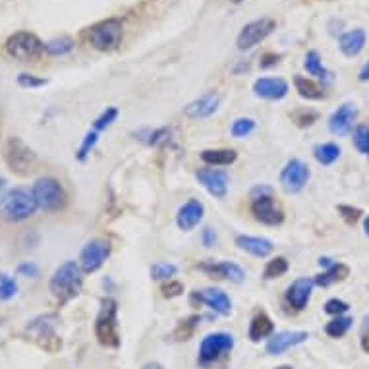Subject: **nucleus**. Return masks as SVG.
I'll return each mask as SVG.
<instances>
[{"instance_id":"13d9d810","label":"nucleus","mask_w":369,"mask_h":369,"mask_svg":"<svg viewBox=\"0 0 369 369\" xmlns=\"http://www.w3.org/2000/svg\"><path fill=\"white\" fill-rule=\"evenodd\" d=\"M236 2H240V0H236Z\"/></svg>"},{"instance_id":"4c0bfd02","label":"nucleus","mask_w":369,"mask_h":369,"mask_svg":"<svg viewBox=\"0 0 369 369\" xmlns=\"http://www.w3.org/2000/svg\"><path fill=\"white\" fill-rule=\"evenodd\" d=\"M116 116H118V111H116L114 106H108V108H106V111H104V113L93 122L95 132H101L104 128H108V126L116 120Z\"/></svg>"},{"instance_id":"3c124183","label":"nucleus","mask_w":369,"mask_h":369,"mask_svg":"<svg viewBox=\"0 0 369 369\" xmlns=\"http://www.w3.org/2000/svg\"><path fill=\"white\" fill-rule=\"evenodd\" d=\"M6 188H8V184H6V178L4 176H0V203L4 201V198H6Z\"/></svg>"},{"instance_id":"aec40b11","label":"nucleus","mask_w":369,"mask_h":369,"mask_svg":"<svg viewBox=\"0 0 369 369\" xmlns=\"http://www.w3.org/2000/svg\"><path fill=\"white\" fill-rule=\"evenodd\" d=\"M203 213H205V209H203V203L198 201V199H189L188 203H184L178 211V215H176V225L180 230L184 232H189L191 228H196L201 223V218H203Z\"/></svg>"},{"instance_id":"5fc2aeb1","label":"nucleus","mask_w":369,"mask_h":369,"mask_svg":"<svg viewBox=\"0 0 369 369\" xmlns=\"http://www.w3.org/2000/svg\"><path fill=\"white\" fill-rule=\"evenodd\" d=\"M143 369H162L161 363H155V361H149V363H145Z\"/></svg>"},{"instance_id":"6e6d98bb","label":"nucleus","mask_w":369,"mask_h":369,"mask_svg":"<svg viewBox=\"0 0 369 369\" xmlns=\"http://www.w3.org/2000/svg\"><path fill=\"white\" fill-rule=\"evenodd\" d=\"M363 228H366V234L369 236V215L366 217V220H363Z\"/></svg>"},{"instance_id":"393cba45","label":"nucleus","mask_w":369,"mask_h":369,"mask_svg":"<svg viewBox=\"0 0 369 369\" xmlns=\"http://www.w3.org/2000/svg\"><path fill=\"white\" fill-rule=\"evenodd\" d=\"M348 275H350V269H348V265H344V263H332L331 267H327V271H323L321 275L315 276V278H313V283L317 284V286L327 288V286L339 283V281L348 278Z\"/></svg>"},{"instance_id":"7ed1b4c3","label":"nucleus","mask_w":369,"mask_h":369,"mask_svg":"<svg viewBox=\"0 0 369 369\" xmlns=\"http://www.w3.org/2000/svg\"><path fill=\"white\" fill-rule=\"evenodd\" d=\"M116 313H118V303L113 298L103 300V308L95 323V337L101 346L106 348H118L120 346V337H118V323H116Z\"/></svg>"},{"instance_id":"58836bf2","label":"nucleus","mask_w":369,"mask_h":369,"mask_svg":"<svg viewBox=\"0 0 369 369\" xmlns=\"http://www.w3.org/2000/svg\"><path fill=\"white\" fill-rule=\"evenodd\" d=\"M97 142H99V133L95 132V130L87 133L86 138H84L82 147H79V151H77V159H79V161H86L87 155L93 151V147L97 145Z\"/></svg>"},{"instance_id":"0eeeda50","label":"nucleus","mask_w":369,"mask_h":369,"mask_svg":"<svg viewBox=\"0 0 369 369\" xmlns=\"http://www.w3.org/2000/svg\"><path fill=\"white\" fill-rule=\"evenodd\" d=\"M57 317L55 315H45V317H39L35 321L29 323L28 332L29 339L33 342H37L43 350L55 354L62 348V341L58 339V334L55 332V325H57Z\"/></svg>"},{"instance_id":"72a5a7b5","label":"nucleus","mask_w":369,"mask_h":369,"mask_svg":"<svg viewBox=\"0 0 369 369\" xmlns=\"http://www.w3.org/2000/svg\"><path fill=\"white\" fill-rule=\"evenodd\" d=\"M198 321H199L198 315H191V317H188V319L180 321V325H178V327H176V331H174V337H176L178 341H188L189 337L193 334V329H196Z\"/></svg>"},{"instance_id":"37998d69","label":"nucleus","mask_w":369,"mask_h":369,"mask_svg":"<svg viewBox=\"0 0 369 369\" xmlns=\"http://www.w3.org/2000/svg\"><path fill=\"white\" fill-rule=\"evenodd\" d=\"M339 213L342 215V218L348 223V225H354L361 218V209L350 207V205H339Z\"/></svg>"},{"instance_id":"20e7f679","label":"nucleus","mask_w":369,"mask_h":369,"mask_svg":"<svg viewBox=\"0 0 369 369\" xmlns=\"http://www.w3.org/2000/svg\"><path fill=\"white\" fill-rule=\"evenodd\" d=\"M124 35L122 21L116 18H108L95 23L93 28L87 31V43L101 53H108L120 45Z\"/></svg>"},{"instance_id":"9b49d317","label":"nucleus","mask_w":369,"mask_h":369,"mask_svg":"<svg viewBox=\"0 0 369 369\" xmlns=\"http://www.w3.org/2000/svg\"><path fill=\"white\" fill-rule=\"evenodd\" d=\"M108 256H111V244L106 240L95 238L91 242H87L86 247L82 249V257H79L84 273H95L97 269H101Z\"/></svg>"},{"instance_id":"4be33fe9","label":"nucleus","mask_w":369,"mask_h":369,"mask_svg":"<svg viewBox=\"0 0 369 369\" xmlns=\"http://www.w3.org/2000/svg\"><path fill=\"white\" fill-rule=\"evenodd\" d=\"M366 43H368V33L361 28L346 31V33L339 39V47H341L342 55L348 58L358 57L361 50L366 48Z\"/></svg>"},{"instance_id":"2f4dec72","label":"nucleus","mask_w":369,"mask_h":369,"mask_svg":"<svg viewBox=\"0 0 369 369\" xmlns=\"http://www.w3.org/2000/svg\"><path fill=\"white\" fill-rule=\"evenodd\" d=\"M352 323L354 319L352 317H344V315H339V317H334L332 321L327 323V327H325V332L331 337V339H341L344 337L348 329L352 327Z\"/></svg>"},{"instance_id":"6ab92c4d","label":"nucleus","mask_w":369,"mask_h":369,"mask_svg":"<svg viewBox=\"0 0 369 369\" xmlns=\"http://www.w3.org/2000/svg\"><path fill=\"white\" fill-rule=\"evenodd\" d=\"M193 300H199V303L209 305L218 315H230V312H232L230 298L223 290H218V288H205L201 292H196L193 294Z\"/></svg>"},{"instance_id":"9d476101","label":"nucleus","mask_w":369,"mask_h":369,"mask_svg":"<svg viewBox=\"0 0 369 369\" xmlns=\"http://www.w3.org/2000/svg\"><path fill=\"white\" fill-rule=\"evenodd\" d=\"M234 348V337L227 332H213L207 334L201 346H199V361L201 363H213L218 358H223L225 354Z\"/></svg>"},{"instance_id":"7c9ffc66","label":"nucleus","mask_w":369,"mask_h":369,"mask_svg":"<svg viewBox=\"0 0 369 369\" xmlns=\"http://www.w3.org/2000/svg\"><path fill=\"white\" fill-rule=\"evenodd\" d=\"M74 50V41L70 37H57L45 43V53L50 57H64Z\"/></svg>"},{"instance_id":"f03ea898","label":"nucleus","mask_w":369,"mask_h":369,"mask_svg":"<svg viewBox=\"0 0 369 369\" xmlns=\"http://www.w3.org/2000/svg\"><path fill=\"white\" fill-rule=\"evenodd\" d=\"M39 205L33 196V189L29 191L26 188H16L8 191L2 201V217L10 223H19V220L33 217Z\"/></svg>"},{"instance_id":"f8f14e48","label":"nucleus","mask_w":369,"mask_h":369,"mask_svg":"<svg viewBox=\"0 0 369 369\" xmlns=\"http://www.w3.org/2000/svg\"><path fill=\"white\" fill-rule=\"evenodd\" d=\"M308 180H310V169L300 159L288 161V164L283 169V174H281V184L288 193L302 191Z\"/></svg>"},{"instance_id":"4468645a","label":"nucleus","mask_w":369,"mask_h":369,"mask_svg":"<svg viewBox=\"0 0 369 369\" xmlns=\"http://www.w3.org/2000/svg\"><path fill=\"white\" fill-rule=\"evenodd\" d=\"M199 184L207 189L213 198L223 199L228 191V174L220 169H201L196 172Z\"/></svg>"},{"instance_id":"b1692460","label":"nucleus","mask_w":369,"mask_h":369,"mask_svg":"<svg viewBox=\"0 0 369 369\" xmlns=\"http://www.w3.org/2000/svg\"><path fill=\"white\" fill-rule=\"evenodd\" d=\"M236 246L254 257H267L273 254V244L267 238L259 236H238Z\"/></svg>"},{"instance_id":"c85d7f7f","label":"nucleus","mask_w":369,"mask_h":369,"mask_svg":"<svg viewBox=\"0 0 369 369\" xmlns=\"http://www.w3.org/2000/svg\"><path fill=\"white\" fill-rule=\"evenodd\" d=\"M303 68L308 70V74H310V76L319 77V79H331L332 77L331 72L323 66L321 57H319V53H317V50H310V53L305 55Z\"/></svg>"},{"instance_id":"423d86ee","label":"nucleus","mask_w":369,"mask_h":369,"mask_svg":"<svg viewBox=\"0 0 369 369\" xmlns=\"http://www.w3.org/2000/svg\"><path fill=\"white\" fill-rule=\"evenodd\" d=\"M37 205L45 211H60L66 205V191L55 178H39L33 186Z\"/></svg>"},{"instance_id":"412c9836","label":"nucleus","mask_w":369,"mask_h":369,"mask_svg":"<svg viewBox=\"0 0 369 369\" xmlns=\"http://www.w3.org/2000/svg\"><path fill=\"white\" fill-rule=\"evenodd\" d=\"M220 103V97L217 93H205L203 97L196 99L193 103H189L186 106V116L191 120H198V118H207L211 114L215 113Z\"/></svg>"},{"instance_id":"473e14b6","label":"nucleus","mask_w":369,"mask_h":369,"mask_svg":"<svg viewBox=\"0 0 369 369\" xmlns=\"http://www.w3.org/2000/svg\"><path fill=\"white\" fill-rule=\"evenodd\" d=\"M286 271H288V261H286L284 257H275L273 261H269V263H267L263 276H265L267 281H273V278L283 276Z\"/></svg>"},{"instance_id":"2eb2a0df","label":"nucleus","mask_w":369,"mask_h":369,"mask_svg":"<svg viewBox=\"0 0 369 369\" xmlns=\"http://www.w3.org/2000/svg\"><path fill=\"white\" fill-rule=\"evenodd\" d=\"M310 339V334L305 331H284L276 332L275 337L271 341L267 342V354L269 356H278V354H284L286 350H290L294 346L302 344Z\"/></svg>"},{"instance_id":"6e6552de","label":"nucleus","mask_w":369,"mask_h":369,"mask_svg":"<svg viewBox=\"0 0 369 369\" xmlns=\"http://www.w3.org/2000/svg\"><path fill=\"white\" fill-rule=\"evenodd\" d=\"M6 162H8L10 171H14L16 174L26 176L29 172H33L35 169V155L29 149L23 142H19L18 138H10L6 143V151H4Z\"/></svg>"},{"instance_id":"c756f323","label":"nucleus","mask_w":369,"mask_h":369,"mask_svg":"<svg viewBox=\"0 0 369 369\" xmlns=\"http://www.w3.org/2000/svg\"><path fill=\"white\" fill-rule=\"evenodd\" d=\"M313 157L315 161L323 164V167H329L332 162L341 157V147L337 143H321V145H315L313 149Z\"/></svg>"},{"instance_id":"ddd939ff","label":"nucleus","mask_w":369,"mask_h":369,"mask_svg":"<svg viewBox=\"0 0 369 369\" xmlns=\"http://www.w3.org/2000/svg\"><path fill=\"white\" fill-rule=\"evenodd\" d=\"M252 213L259 223H263L267 227H276L284 220L283 209L276 205L273 196H261V198L254 199Z\"/></svg>"},{"instance_id":"864d4df0","label":"nucleus","mask_w":369,"mask_h":369,"mask_svg":"<svg viewBox=\"0 0 369 369\" xmlns=\"http://www.w3.org/2000/svg\"><path fill=\"white\" fill-rule=\"evenodd\" d=\"M19 273H28V275L35 276L37 275V269H35L33 265H21L19 267Z\"/></svg>"},{"instance_id":"5701e85b","label":"nucleus","mask_w":369,"mask_h":369,"mask_svg":"<svg viewBox=\"0 0 369 369\" xmlns=\"http://www.w3.org/2000/svg\"><path fill=\"white\" fill-rule=\"evenodd\" d=\"M201 271H205L209 275L218 276V278H228L232 283H242L246 278V273L244 269L232 261H220V263H203L201 265Z\"/></svg>"},{"instance_id":"ea45409f","label":"nucleus","mask_w":369,"mask_h":369,"mask_svg":"<svg viewBox=\"0 0 369 369\" xmlns=\"http://www.w3.org/2000/svg\"><path fill=\"white\" fill-rule=\"evenodd\" d=\"M319 118V114L315 113V111H308V108H302V111H296V113L292 114V120L300 128H305V126H312L315 120Z\"/></svg>"},{"instance_id":"cd10ccee","label":"nucleus","mask_w":369,"mask_h":369,"mask_svg":"<svg viewBox=\"0 0 369 369\" xmlns=\"http://www.w3.org/2000/svg\"><path fill=\"white\" fill-rule=\"evenodd\" d=\"M273 329H275V325L269 319V315L259 313V315L254 317V321L249 323V341H261V339L269 337L273 332Z\"/></svg>"},{"instance_id":"79ce46f5","label":"nucleus","mask_w":369,"mask_h":369,"mask_svg":"<svg viewBox=\"0 0 369 369\" xmlns=\"http://www.w3.org/2000/svg\"><path fill=\"white\" fill-rule=\"evenodd\" d=\"M350 310V305L346 302H342V300H339V298H332V300H329V302L325 303V312L329 313V315H342V313H346Z\"/></svg>"},{"instance_id":"c03bdc74","label":"nucleus","mask_w":369,"mask_h":369,"mask_svg":"<svg viewBox=\"0 0 369 369\" xmlns=\"http://www.w3.org/2000/svg\"><path fill=\"white\" fill-rule=\"evenodd\" d=\"M18 84L21 87H29V89H33V87L47 86V79H41V77H35V76H33V74H19V76H18Z\"/></svg>"},{"instance_id":"a878e982","label":"nucleus","mask_w":369,"mask_h":369,"mask_svg":"<svg viewBox=\"0 0 369 369\" xmlns=\"http://www.w3.org/2000/svg\"><path fill=\"white\" fill-rule=\"evenodd\" d=\"M294 86H296V91L300 93V97L308 99V101H319L325 97V89L310 77L296 76L294 77Z\"/></svg>"},{"instance_id":"09e8293b","label":"nucleus","mask_w":369,"mask_h":369,"mask_svg":"<svg viewBox=\"0 0 369 369\" xmlns=\"http://www.w3.org/2000/svg\"><path fill=\"white\" fill-rule=\"evenodd\" d=\"M361 348L369 354V315H366L361 323Z\"/></svg>"},{"instance_id":"bb28decb","label":"nucleus","mask_w":369,"mask_h":369,"mask_svg":"<svg viewBox=\"0 0 369 369\" xmlns=\"http://www.w3.org/2000/svg\"><path fill=\"white\" fill-rule=\"evenodd\" d=\"M201 159L213 167H228L238 159V153L234 149H207L201 153Z\"/></svg>"},{"instance_id":"f257e3e1","label":"nucleus","mask_w":369,"mask_h":369,"mask_svg":"<svg viewBox=\"0 0 369 369\" xmlns=\"http://www.w3.org/2000/svg\"><path fill=\"white\" fill-rule=\"evenodd\" d=\"M82 269L76 265V261H66L58 267L55 275L48 283V288L53 296L60 300V302H68L72 298H76L79 290H82Z\"/></svg>"},{"instance_id":"a18cd8bd","label":"nucleus","mask_w":369,"mask_h":369,"mask_svg":"<svg viewBox=\"0 0 369 369\" xmlns=\"http://www.w3.org/2000/svg\"><path fill=\"white\" fill-rule=\"evenodd\" d=\"M161 292L164 298H178L184 294V284L178 283V281H171V283H167L161 288Z\"/></svg>"},{"instance_id":"de8ad7c7","label":"nucleus","mask_w":369,"mask_h":369,"mask_svg":"<svg viewBox=\"0 0 369 369\" xmlns=\"http://www.w3.org/2000/svg\"><path fill=\"white\" fill-rule=\"evenodd\" d=\"M201 242L205 247H213L217 244V232L213 228H203V234H201Z\"/></svg>"},{"instance_id":"1a4fd4ad","label":"nucleus","mask_w":369,"mask_h":369,"mask_svg":"<svg viewBox=\"0 0 369 369\" xmlns=\"http://www.w3.org/2000/svg\"><path fill=\"white\" fill-rule=\"evenodd\" d=\"M276 29V21L271 18H259L254 19V21H249L246 23L242 31H240V35L236 39V47L240 50H249V48H254L256 45H259L261 41H265L273 31Z\"/></svg>"},{"instance_id":"f3484780","label":"nucleus","mask_w":369,"mask_h":369,"mask_svg":"<svg viewBox=\"0 0 369 369\" xmlns=\"http://www.w3.org/2000/svg\"><path fill=\"white\" fill-rule=\"evenodd\" d=\"M254 93L267 101H281L288 95V84L283 77H259L254 82Z\"/></svg>"},{"instance_id":"49530a36","label":"nucleus","mask_w":369,"mask_h":369,"mask_svg":"<svg viewBox=\"0 0 369 369\" xmlns=\"http://www.w3.org/2000/svg\"><path fill=\"white\" fill-rule=\"evenodd\" d=\"M169 140H171V128H159V130L149 133L147 143L149 145H161V143H167Z\"/></svg>"},{"instance_id":"e433bc0d","label":"nucleus","mask_w":369,"mask_h":369,"mask_svg":"<svg viewBox=\"0 0 369 369\" xmlns=\"http://www.w3.org/2000/svg\"><path fill=\"white\" fill-rule=\"evenodd\" d=\"M176 265L172 263H157L151 267V276L155 281H169L171 276L176 275Z\"/></svg>"},{"instance_id":"603ef678","label":"nucleus","mask_w":369,"mask_h":369,"mask_svg":"<svg viewBox=\"0 0 369 369\" xmlns=\"http://www.w3.org/2000/svg\"><path fill=\"white\" fill-rule=\"evenodd\" d=\"M360 82H369V60L360 70Z\"/></svg>"},{"instance_id":"f704fd0d","label":"nucleus","mask_w":369,"mask_h":369,"mask_svg":"<svg viewBox=\"0 0 369 369\" xmlns=\"http://www.w3.org/2000/svg\"><path fill=\"white\" fill-rule=\"evenodd\" d=\"M354 145H356V149L360 153L369 155V126L361 124V126L356 128V132H354Z\"/></svg>"},{"instance_id":"8fccbe9b","label":"nucleus","mask_w":369,"mask_h":369,"mask_svg":"<svg viewBox=\"0 0 369 369\" xmlns=\"http://www.w3.org/2000/svg\"><path fill=\"white\" fill-rule=\"evenodd\" d=\"M278 55H265V57L261 58V68H271L275 66L276 62H278Z\"/></svg>"},{"instance_id":"a211bd4d","label":"nucleus","mask_w":369,"mask_h":369,"mask_svg":"<svg viewBox=\"0 0 369 369\" xmlns=\"http://www.w3.org/2000/svg\"><path fill=\"white\" fill-rule=\"evenodd\" d=\"M356 116H358V108L350 103L341 104L334 113H332L331 120H329V130L334 135H346L350 133L352 126L356 122Z\"/></svg>"},{"instance_id":"4d7b16f0","label":"nucleus","mask_w":369,"mask_h":369,"mask_svg":"<svg viewBox=\"0 0 369 369\" xmlns=\"http://www.w3.org/2000/svg\"><path fill=\"white\" fill-rule=\"evenodd\" d=\"M276 369H292L290 366H281V368H276Z\"/></svg>"},{"instance_id":"dca6fc26","label":"nucleus","mask_w":369,"mask_h":369,"mask_svg":"<svg viewBox=\"0 0 369 369\" xmlns=\"http://www.w3.org/2000/svg\"><path fill=\"white\" fill-rule=\"evenodd\" d=\"M313 284L315 283H313L312 278H308V276L294 281V283L288 286V290H286V303H288L292 310H296V312L305 310V305L310 303V298H312Z\"/></svg>"},{"instance_id":"c9c22d12","label":"nucleus","mask_w":369,"mask_h":369,"mask_svg":"<svg viewBox=\"0 0 369 369\" xmlns=\"http://www.w3.org/2000/svg\"><path fill=\"white\" fill-rule=\"evenodd\" d=\"M256 130V122L252 118H238L236 122L232 124V135L234 138H246L249 133Z\"/></svg>"},{"instance_id":"39448f33","label":"nucleus","mask_w":369,"mask_h":369,"mask_svg":"<svg viewBox=\"0 0 369 369\" xmlns=\"http://www.w3.org/2000/svg\"><path fill=\"white\" fill-rule=\"evenodd\" d=\"M6 53L10 57L21 60V62H31L43 57L45 53V43L28 31H18L6 41Z\"/></svg>"},{"instance_id":"a19ab883","label":"nucleus","mask_w":369,"mask_h":369,"mask_svg":"<svg viewBox=\"0 0 369 369\" xmlns=\"http://www.w3.org/2000/svg\"><path fill=\"white\" fill-rule=\"evenodd\" d=\"M18 290L16 283L6 275H0V300H10Z\"/></svg>"}]
</instances>
